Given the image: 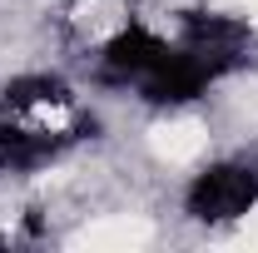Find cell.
Returning <instances> with one entry per match:
<instances>
[{"label": "cell", "instance_id": "obj_1", "mask_svg": "<svg viewBox=\"0 0 258 253\" xmlns=\"http://www.w3.org/2000/svg\"><path fill=\"white\" fill-rule=\"evenodd\" d=\"M258 209V169L243 159H219L209 169H199L184 189V214L194 223H238L243 214Z\"/></svg>", "mask_w": 258, "mask_h": 253}, {"label": "cell", "instance_id": "obj_2", "mask_svg": "<svg viewBox=\"0 0 258 253\" xmlns=\"http://www.w3.org/2000/svg\"><path fill=\"white\" fill-rule=\"evenodd\" d=\"M224 80V70L204 55H194L189 45H169L159 60L144 70V80L134 85L144 104H189V99L209 95V85Z\"/></svg>", "mask_w": 258, "mask_h": 253}, {"label": "cell", "instance_id": "obj_3", "mask_svg": "<svg viewBox=\"0 0 258 253\" xmlns=\"http://www.w3.org/2000/svg\"><path fill=\"white\" fill-rule=\"evenodd\" d=\"M99 119L95 114H80L75 129H25V124H0V174H35L45 164L80 144V139H95Z\"/></svg>", "mask_w": 258, "mask_h": 253}, {"label": "cell", "instance_id": "obj_4", "mask_svg": "<svg viewBox=\"0 0 258 253\" xmlns=\"http://www.w3.org/2000/svg\"><path fill=\"white\" fill-rule=\"evenodd\" d=\"M179 45H189L194 55L214 60L228 75L248 60V25L238 15H219V10H189L179 20Z\"/></svg>", "mask_w": 258, "mask_h": 253}, {"label": "cell", "instance_id": "obj_5", "mask_svg": "<svg viewBox=\"0 0 258 253\" xmlns=\"http://www.w3.org/2000/svg\"><path fill=\"white\" fill-rule=\"evenodd\" d=\"M164 50H169V40H159V35L149 30V25H139V20H129L124 30L99 50L95 80H99V85H139L144 70L159 60Z\"/></svg>", "mask_w": 258, "mask_h": 253}, {"label": "cell", "instance_id": "obj_6", "mask_svg": "<svg viewBox=\"0 0 258 253\" xmlns=\"http://www.w3.org/2000/svg\"><path fill=\"white\" fill-rule=\"evenodd\" d=\"M0 99H5L10 114H25V109H40V104H70L75 95H70V85H64L60 75L35 70V75H10L0 85Z\"/></svg>", "mask_w": 258, "mask_h": 253}, {"label": "cell", "instance_id": "obj_7", "mask_svg": "<svg viewBox=\"0 0 258 253\" xmlns=\"http://www.w3.org/2000/svg\"><path fill=\"white\" fill-rule=\"evenodd\" d=\"M0 109H5V99H0Z\"/></svg>", "mask_w": 258, "mask_h": 253}]
</instances>
